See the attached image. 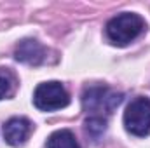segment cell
<instances>
[{
  "label": "cell",
  "instance_id": "52a82bcc",
  "mask_svg": "<svg viewBox=\"0 0 150 148\" xmlns=\"http://www.w3.org/2000/svg\"><path fill=\"white\" fill-rule=\"evenodd\" d=\"M47 148H80L75 136L68 129H59L47 138Z\"/></svg>",
  "mask_w": 150,
  "mask_h": 148
},
{
  "label": "cell",
  "instance_id": "3957f363",
  "mask_svg": "<svg viewBox=\"0 0 150 148\" xmlns=\"http://www.w3.org/2000/svg\"><path fill=\"white\" fill-rule=\"evenodd\" d=\"M70 96L63 84L51 80V82H42L38 84L35 92H33V105L42 111H54L68 106Z\"/></svg>",
  "mask_w": 150,
  "mask_h": 148
},
{
  "label": "cell",
  "instance_id": "5b68a950",
  "mask_svg": "<svg viewBox=\"0 0 150 148\" xmlns=\"http://www.w3.org/2000/svg\"><path fill=\"white\" fill-rule=\"evenodd\" d=\"M32 132V122L26 117H12L4 124V140L11 147L23 145Z\"/></svg>",
  "mask_w": 150,
  "mask_h": 148
},
{
  "label": "cell",
  "instance_id": "9c48e42d",
  "mask_svg": "<svg viewBox=\"0 0 150 148\" xmlns=\"http://www.w3.org/2000/svg\"><path fill=\"white\" fill-rule=\"evenodd\" d=\"M12 77L9 73H0V99L12 92Z\"/></svg>",
  "mask_w": 150,
  "mask_h": 148
},
{
  "label": "cell",
  "instance_id": "277c9868",
  "mask_svg": "<svg viewBox=\"0 0 150 148\" xmlns=\"http://www.w3.org/2000/svg\"><path fill=\"white\" fill-rule=\"evenodd\" d=\"M124 127L134 136H145L150 131V99L136 98L133 99L124 111Z\"/></svg>",
  "mask_w": 150,
  "mask_h": 148
},
{
  "label": "cell",
  "instance_id": "6da1fadb",
  "mask_svg": "<svg viewBox=\"0 0 150 148\" xmlns=\"http://www.w3.org/2000/svg\"><path fill=\"white\" fill-rule=\"evenodd\" d=\"M120 101L122 94L107 85H91L82 94V108L91 113V117H103V113L110 115L120 105Z\"/></svg>",
  "mask_w": 150,
  "mask_h": 148
},
{
  "label": "cell",
  "instance_id": "7a4b0ae2",
  "mask_svg": "<svg viewBox=\"0 0 150 148\" xmlns=\"http://www.w3.org/2000/svg\"><path fill=\"white\" fill-rule=\"evenodd\" d=\"M145 30V21L142 16L133 12H122L107 23V37L115 45H127Z\"/></svg>",
  "mask_w": 150,
  "mask_h": 148
},
{
  "label": "cell",
  "instance_id": "8992f818",
  "mask_svg": "<svg viewBox=\"0 0 150 148\" xmlns=\"http://www.w3.org/2000/svg\"><path fill=\"white\" fill-rule=\"evenodd\" d=\"M14 56L25 65H40L45 59V47L33 38H26L18 44Z\"/></svg>",
  "mask_w": 150,
  "mask_h": 148
},
{
  "label": "cell",
  "instance_id": "ba28073f",
  "mask_svg": "<svg viewBox=\"0 0 150 148\" xmlns=\"http://www.w3.org/2000/svg\"><path fill=\"white\" fill-rule=\"evenodd\" d=\"M107 131V120L103 117H89L86 120V132L94 140L98 141Z\"/></svg>",
  "mask_w": 150,
  "mask_h": 148
}]
</instances>
